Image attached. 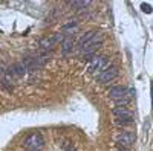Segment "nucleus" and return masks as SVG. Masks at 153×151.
<instances>
[{"instance_id": "obj_4", "label": "nucleus", "mask_w": 153, "mask_h": 151, "mask_svg": "<svg viewBox=\"0 0 153 151\" xmlns=\"http://www.w3.org/2000/svg\"><path fill=\"white\" fill-rule=\"evenodd\" d=\"M63 40H65V35H63V32H55V34H52L51 37H46V38H43V40L40 41V46H42V49L49 50V49H54L57 44H60Z\"/></svg>"}, {"instance_id": "obj_5", "label": "nucleus", "mask_w": 153, "mask_h": 151, "mask_svg": "<svg viewBox=\"0 0 153 151\" xmlns=\"http://www.w3.org/2000/svg\"><path fill=\"white\" fill-rule=\"evenodd\" d=\"M118 144L120 145H123L124 148H127V147H132L133 144H135V141H136V136H135V133H132V131H123L121 134H118Z\"/></svg>"}, {"instance_id": "obj_12", "label": "nucleus", "mask_w": 153, "mask_h": 151, "mask_svg": "<svg viewBox=\"0 0 153 151\" xmlns=\"http://www.w3.org/2000/svg\"><path fill=\"white\" fill-rule=\"evenodd\" d=\"M91 5V2H87V0H81V2H78V0H75V2H69V6H72L74 9H83L86 6Z\"/></svg>"}, {"instance_id": "obj_3", "label": "nucleus", "mask_w": 153, "mask_h": 151, "mask_svg": "<svg viewBox=\"0 0 153 151\" xmlns=\"http://www.w3.org/2000/svg\"><path fill=\"white\" fill-rule=\"evenodd\" d=\"M118 73H120V70H118L117 66H107L103 72L97 75V80H98V82H101V84H106V82H109V81H113L115 78L118 77Z\"/></svg>"}, {"instance_id": "obj_17", "label": "nucleus", "mask_w": 153, "mask_h": 151, "mask_svg": "<svg viewBox=\"0 0 153 151\" xmlns=\"http://www.w3.org/2000/svg\"><path fill=\"white\" fill-rule=\"evenodd\" d=\"M34 151H40V150H34Z\"/></svg>"}, {"instance_id": "obj_10", "label": "nucleus", "mask_w": 153, "mask_h": 151, "mask_svg": "<svg viewBox=\"0 0 153 151\" xmlns=\"http://www.w3.org/2000/svg\"><path fill=\"white\" fill-rule=\"evenodd\" d=\"M12 70H14L16 78H22V77H25V75H26V72H28L26 66H25L22 61L16 63V64H12Z\"/></svg>"}, {"instance_id": "obj_9", "label": "nucleus", "mask_w": 153, "mask_h": 151, "mask_svg": "<svg viewBox=\"0 0 153 151\" xmlns=\"http://www.w3.org/2000/svg\"><path fill=\"white\" fill-rule=\"evenodd\" d=\"M74 44H75V40L72 37H68L61 41V54L63 55H68L71 50H74Z\"/></svg>"}, {"instance_id": "obj_1", "label": "nucleus", "mask_w": 153, "mask_h": 151, "mask_svg": "<svg viewBox=\"0 0 153 151\" xmlns=\"http://www.w3.org/2000/svg\"><path fill=\"white\" fill-rule=\"evenodd\" d=\"M109 66V60H107V57L106 55H100V57H92L91 58V63H89V67H87V70H89V73H101L106 67Z\"/></svg>"}, {"instance_id": "obj_14", "label": "nucleus", "mask_w": 153, "mask_h": 151, "mask_svg": "<svg viewBox=\"0 0 153 151\" xmlns=\"http://www.w3.org/2000/svg\"><path fill=\"white\" fill-rule=\"evenodd\" d=\"M133 118H120V119H117V124L118 125H130V124H133Z\"/></svg>"}, {"instance_id": "obj_6", "label": "nucleus", "mask_w": 153, "mask_h": 151, "mask_svg": "<svg viewBox=\"0 0 153 151\" xmlns=\"http://www.w3.org/2000/svg\"><path fill=\"white\" fill-rule=\"evenodd\" d=\"M109 96L115 101H121V99L127 98V89L124 85H113L109 89Z\"/></svg>"}, {"instance_id": "obj_2", "label": "nucleus", "mask_w": 153, "mask_h": 151, "mask_svg": "<svg viewBox=\"0 0 153 151\" xmlns=\"http://www.w3.org/2000/svg\"><path fill=\"white\" fill-rule=\"evenodd\" d=\"M23 145H25V148H28L29 151L40 150L45 145V139L42 137L40 133H32V134H29L26 139H25V144Z\"/></svg>"}, {"instance_id": "obj_15", "label": "nucleus", "mask_w": 153, "mask_h": 151, "mask_svg": "<svg viewBox=\"0 0 153 151\" xmlns=\"http://www.w3.org/2000/svg\"><path fill=\"white\" fill-rule=\"evenodd\" d=\"M141 9H143V12H147V14H152V11H153L149 3H143L141 5Z\"/></svg>"}, {"instance_id": "obj_11", "label": "nucleus", "mask_w": 153, "mask_h": 151, "mask_svg": "<svg viewBox=\"0 0 153 151\" xmlns=\"http://www.w3.org/2000/svg\"><path fill=\"white\" fill-rule=\"evenodd\" d=\"M48 60H49V54H38L37 57H34V61H35L37 67L45 66L46 63H48Z\"/></svg>"}, {"instance_id": "obj_13", "label": "nucleus", "mask_w": 153, "mask_h": 151, "mask_svg": "<svg viewBox=\"0 0 153 151\" xmlns=\"http://www.w3.org/2000/svg\"><path fill=\"white\" fill-rule=\"evenodd\" d=\"M76 26H78V21L72 20V21H69V23H66V24H63V28H61V29H63V31H71V29L74 31Z\"/></svg>"}, {"instance_id": "obj_7", "label": "nucleus", "mask_w": 153, "mask_h": 151, "mask_svg": "<svg viewBox=\"0 0 153 151\" xmlns=\"http://www.w3.org/2000/svg\"><path fill=\"white\" fill-rule=\"evenodd\" d=\"M112 113H113V116L117 119H120V118H133V113L126 105H117L112 110Z\"/></svg>"}, {"instance_id": "obj_8", "label": "nucleus", "mask_w": 153, "mask_h": 151, "mask_svg": "<svg viewBox=\"0 0 153 151\" xmlns=\"http://www.w3.org/2000/svg\"><path fill=\"white\" fill-rule=\"evenodd\" d=\"M98 34H100L98 31H89V32H86L84 35H81V37H80V40H78V49L81 50V49H83L89 41H91L94 37H97Z\"/></svg>"}, {"instance_id": "obj_16", "label": "nucleus", "mask_w": 153, "mask_h": 151, "mask_svg": "<svg viewBox=\"0 0 153 151\" xmlns=\"http://www.w3.org/2000/svg\"><path fill=\"white\" fill-rule=\"evenodd\" d=\"M63 151H75V148H74V147H69V148H65Z\"/></svg>"}]
</instances>
